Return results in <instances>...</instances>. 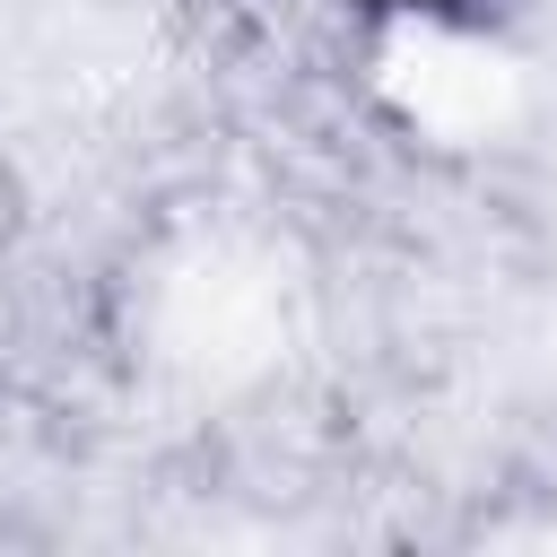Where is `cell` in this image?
<instances>
[{
  "mask_svg": "<svg viewBox=\"0 0 557 557\" xmlns=\"http://www.w3.org/2000/svg\"><path fill=\"white\" fill-rule=\"evenodd\" d=\"M383 9H453V0H383Z\"/></svg>",
  "mask_w": 557,
  "mask_h": 557,
  "instance_id": "cell-1",
  "label": "cell"
}]
</instances>
